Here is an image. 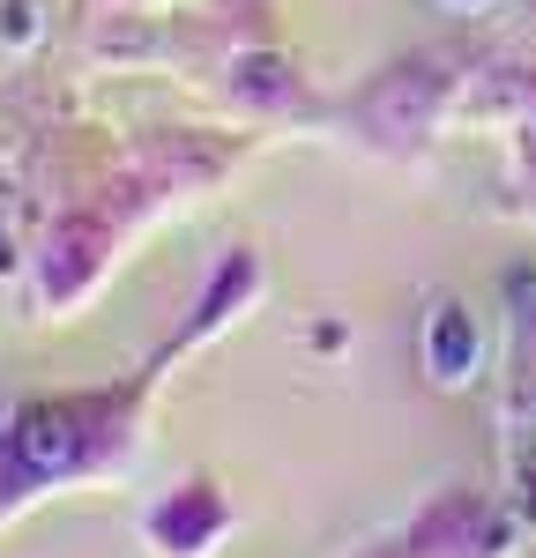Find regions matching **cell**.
I'll return each instance as SVG.
<instances>
[{"mask_svg": "<svg viewBox=\"0 0 536 558\" xmlns=\"http://www.w3.org/2000/svg\"><path fill=\"white\" fill-rule=\"evenodd\" d=\"M514 507L507 499H470V492H447L440 507H425L417 529L388 544L380 558H514Z\"/></svg>", "mask_w": 536, "mask_h": 558, "instance_id": "cell-1", "label": "cell"}, {"mask_svg": "<svg viewBox=\"0 0 536 558\" xmlns=\"http://www.w3.org/2000/svg\"><path fill=\"white\" fill-rule=\"evenodd\" d=\"M223 536H231V499L209 476H186L165 499L142 507V544L157 558H217Z\"/></svg>", "mask_w": 536, "mask_h": 558, "instance_id": "cell-2", "label": "cell"}, {"mask_svg": "<svg viewBox=\"0 0 536 558\" xmlns=\"http://www.w3.org/2000/svg\"><path fill=\"white\" fill-rule=\"evenodd\" d=\"M477 365H485V328H477V313L462 299H440L425 313V373L440 387H470Z\"/></svg>", "mask_w": 536, "mask_h": 558, "instance_id": "cell-3", "label": "cell"}, {"mask_svg": "<svg viewBox=\"0 0 536 558\" xmlns=\"http://www.w3.org/2000/svg\"><path fill=\"white\" fill-rule=\"evenodd\" d=\"M0 38L15 45V52H23V45H38V8H31V0H8V23H0Z\"/></svg>", "mask_w": 536, "mask_h": 558, "instance_id": "cell-4", "label": "cell"}, {"mask_svg": "<svg viewBox=\"0 0 536 558\" xmlns=\"http://www.w3.org/2000/svg\"><path fill=\"white\" fill-rule=\"evenodd\" d=\"M447 15H485V8H499V0H440Z\"/></svg>", "mask_w": 536, "mask_h": 558, "instance_id": "cell-5", "label": "cell"}]
</instances>
